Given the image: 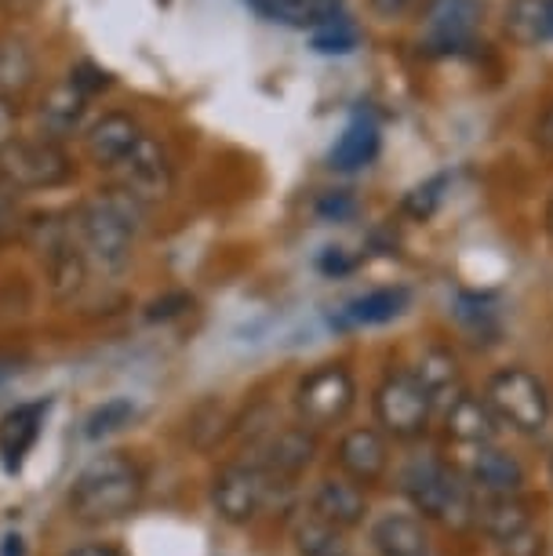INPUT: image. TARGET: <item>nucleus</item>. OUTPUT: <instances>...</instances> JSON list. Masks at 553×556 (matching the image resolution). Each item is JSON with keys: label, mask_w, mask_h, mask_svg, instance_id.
<instances>
[{"label": "nucleus", "mask_w": 553, "mask_h": 556, "mask_svg": "<svg viewBox=\"0 0 553 556\" xmlns=\"http://www.w3.org/2000/svg\"><path fill=\"white\" fill-rule=\"evenodd\" d=\"M142 229V204L113 190L96 197L77 212L73 223V240L85 251L88 262H96L102 273H121L131 262L135 237Z\"/></svg>", "instance_id": "obj_1"}, {"label": "nucleus", "mask_w": 553, "mask_h": 556, "mask_svg": "<svg viewBox=\"0 0 553 556\" xmlns=\"http://www.w3.org/2000/svg\"><path fill=\"white\" fill-rule=\"evenodd\" d=\"M401 491L412 502L415 513H423V520H433L441 528L466 531L477 520V498L474 488L466 484V477L458 469L448 466L437 455H419L404 466Z\"/></svg>", "instance_id": "obj_2"}, {"label": "nucleus", "mask_w": 553, "mask_h": 556, "mask_svg": "<svg viewBox=\"0 0 553 556\" xmlns=\"http://www.w3.org/2000/svg\"><path fill=\"white\" fill-rule=\"evenodd\" d=\"M142 498V473L131 458L102 455L80 469V477L70 488V509L85 523H110L121 520L139 506Z\"/></svg>", "instance_id": "obj_3"}, {"label": "nucleus", "mask_w": 553, "mask_h": 556, "mask_svg": "<svg viewBox=\"0 0 553 556\" xmlns=\"http://www.w3.org/2000/svg\"><path fill=\"white\" fill-rule=\"evenodd\" d=\"M485 401L492 404L499 426H510L520 437H539L550 426L553 401L546 382L528 367H503L488 379Z\"/></svg>", "instance_id": "obj_4"}, {"label": "nucleus", "mask_w": 553, "mask_h": 556, "mask_svg": "<svg viewBox=\"0 0 553 556\" xmlns=\"http://www.w3.org/2000/svg\"><path fill=\"white\" fill-rule=\"evenodd\" d=\"M73 178V161L59 142L51 139H29L12 142L0 153V186L8 193L23 190H55V186Z\"/></svg>", "instance_id": "obj_5"}, {"label": "nucleus", "mask_w": 553, "mask_h": 556, "mask_svg": "<svg viewBox=\"0 0 553 556\" xmlns=\"http://www.w3.org/2000/svg\"><path fill=\"white\" fill-rule=\"evenodd\" d=\"M430 412L433 401L412 375V367L390 371L375 390V422L393 440H419L430 429Z\"/></svg>", "instance_id": "obj_6"}, {"label": "nucleus", "mask_w": 553, "mask_h": 556, "mask_svg": "<svg viewBox=\"0 0 553 556\" xmlns=\"http://www.w3.org/2000/svg\"><path fill=\"white\" fill-rule=\"evenodd\" d=\"M277 488H288V484L277 477H269L266 469L255 466V462L226 466L223 473L215 477V488H212L215 513L226 523H252L259 513L274 502Z\"/></svg>", "instance_id": "obj_7"}, {"label": "nucleus", "mask_w": 553, "mask_h": 556, "mask_svg": "<svg viewBox=\"0 0 553 556\" xmlns=\"http://www.w3.org/2000/svg\"><path fill=\"white\" fill-rule=\"evenodd\" d=\"M357 401V382H353L350 367L342 364H321L313 367L296 390V412L306 426H336L350 415Z\"/></svg>", "instance_id": "obj_8"}, {"label": "nucleus", "mask_w": 553, "mask_h": 556, "mask_svg": "<svg viewBox=\"0 0 553 556\" xmlns=\"http://www.w3.org/2000/svg\"><path fill=\"white\" fill-rule=\"evenodd\" d=\"M485 23V0H430L423 15L426 55H463Z\"/></svg>", "instance_id": "obj_9"}, {"label": "nucleus", "mask_w": 553, "mask_h": 556, "mask_svg": "<svg viewBox=\"0 0 553 556\" xmlns=\"http://www.w3.org/2000/svg\"><path fill=\"white\" fill-rule=\"evenodd\" d=\"M113 175H117L121 193L139 201L142 207L153 201H164L175 186V167L168 161V153H164V146L150 139V135H142L139 146L113 167Z\"/></svg>", "instance_id": "obj_10"}, {"label": "nucleus", "mask_w": 553, "mask_h": 556, "mask_svg": "<svg viewBox=\"0 0 553 556\" xmlns=\"http://www.w3.org/2000/svg\"><path fill=\"white\" fill-rule=\"evenodd\" d=\"M466 484L474 488L477 498H506V495H525V466L517 455H510L506 447L485 444L474 451L466 466Z\"/></svg>", "instance_id": "obj_11"}, {"label": "nucleus", "mask_w": 553, "mask_h": 556, "mask_svg": "<svg viewBox=\"0 0 553 556\" xmlns=\"http://www.w3.org/2000/svg\"><path fill=\"white\" fill-rule=\"evenodd\" d=\"M313 455H317V437L306 426H285V429L274 426L266 440H259L255 466L288 484V480H296L310 466Z\"/></svg>", "instance_id": "obj_12"}, {"label": "nucleus", "mask_w": 553, "mask_h": 556, "mask_svg": "<svg viewBox=\"0 0 553 556\" xmlns=\"http://www.w3.org/2000/svg\"><path fill=\"white\" fill-rule=\"evenodd\" d=\"M336 462L342 469V477H350L353 484L368 488V484H379L386 477V469H390V444H386V437L379 429H350V433H342L339 447H336Z\"/></svg>", "instance_id": "obj_13"}, {"label": "nucleus", "mask_w": 553, "mask_h": 556, "mask_svg": "<svg viewBox=\"0 0 553 556\" xmlns=\"http://www.w3.org/2000/svg\"><path fill=\"white\" fill-rule=\"evenodd\" d=\"M412 302V291L393 285V288H375L368 295L350 299L347 306L331 313V328L336 331H361V328H379V324L398 320Z\"/></svg>", "instance_id": "obj_14"}, {"label": "nucleus", "mask_w": 553, "mask_h": 556, "mask_svg": "<svg viewBox=\"0 0 553 556\" xmlns=\"http://www.w3.org/2000/svg\"><path fill=\"white\" fill-rule=\"evenodd\" d=\"M444 433L455 440V444L466 447H485L492 444L499 433V418L492 412V404L477 393H455L452 404L444 412Z\"/></svg>", "instance_id": "obj_15"}, {"label": "nucleus", "mask_w": 553, "mask_h": 556, "mask_svg": "<svg viewBox=\"0 0 553 556\" xmlns=\"http://www.w3.org/2000/svg\"><path fill=\"white\" fill-rule=\"evenodd\" d=\"M310 509L317 513V517H325L328 523H336V528L350 531L368 517V495H364V488L353 484L350 477H325L317 484V491H313Z\"/></svg>", "instance_id": "obj_16"}, {"label": "nucleus", "mask_w": 553, "mask_h": 556, "mask_svg": "<svg viewBox=\"0 0 553 556\" xmlns=\"http://www.w3.org/2000/svg\"><path fill=\"white\" fill-rule=\"evenodd\" d=\"M372 549L379 556H426L430 553V534L423 517L415 513H382L368 531Z\"/></svg>", "instance_id": "obj_17"}, {"label": "nucleus", "mask_w": 553, "mask_h": 556, "mask_svg": "<svg viewBox=\"0 0 553 556\" xmlns=\"http://www.w3.org/2000/svg\"><path fill=\"white\" fill-rule=\"evenodd\" d=\"M142 128L139 121L128 117V113H106L99 117L96 124L88 128L85 135V146H88V156L102 167H117L124 156H128L135 146L142 139Z\"/></svg>", "instance_id": "obj_18"}, {"label": "nucleus", "mask_w": 553, "mask_h": 556, "mask_svg": "<svg viewBox=\"0 0 553 556\" xmlns=\"http://www.w3.org/2000/svg\"><path fill=\"white\" fill-rule=\"evenodd\" d=\"M45 415H48V401H37L15 407V412L0 418V462H4L8 473H15L23 466V458L29 455V447L37 444L40 429H45Z\"/></svg>", "instance_id": "obj_19"}, {"label": "nucleus", "mask_w": 553, "mask_h": 556, "mask_svg": "<svg viewBox=\"0 0 553 556\" xmlns=\"http://www.w3.org/2000/svg\"><path fill=\"white\" fill-rule=\"evenodd\" d=\"M255 15L291 29H321L342 15V0H244Z\"/></svg>", "instance_id": "obj_20"}, {"label": "nucleus", "mask_w": 553, "mask_h": 556, "mask_svg": "<svg viewBox=\"0 0 553 556\" xmlns=\"http://www.w3.org/2000/svg\"><path fill=\"white\" fill-rule=\"evenodd\" d=\"M379 146H382L379 124H375L368 113H353V121L342 128L336 146H331L328 164L336 167V172H361V167H368L375 156H379Z\"/></svg>", "instance_id": "obj_21"}, {"label": "nucleus", "mask_w": 553, "mask_h": 556, "mask_svg": "<svg viewBox=\"0 0 553 556\" xmlns=\"http://www.w3.org/2000/svg\"><path fill=\"white\" fill-rule=\"evenodd\" d=\"M503 34L517 48H539L553 40V0H506Z\"/></svg>", "instance_id": "obj_22"}, {"label": "nucleus", "mask_w": 553, "mask_h": 556, "mask_svg": "<svg viewBox=\"0 0 553 556\" xmlns=\"http://www.w3.org/2000/svg\"><path fill=\"white\" fill-rule=\"evenodd\" d=\"M536 523V502L525 495H506V498H481L477 502V520L474 528H481L495 545L514 539L517 531H525Z\"/></svg>", "instance_id": "obj_23"}, {"label": "nucleus", "mask_w": 553, "mask_h": 556, "mask_svg": "<svg viewBox=\"0 0 553 556\" xmlns=\"http://www.w3.org/2000/svg\"><path fill=\"white\" fill-rule=\"evenodd\" d=\"M85 113H88V96H80V91L66 80V84H55V88L45 96V102H40V110H37V121H40V131L55 142V139H66V135L77 131L80 121H85Z\"/></svg>", "instance_id": "obj_24"}, {"label": "nucleus", "mask_w": 553, "mask_h": 556, "mask_svg": "<svg viewBox=\"0 0 553 556\" xmlns=\"http://www.w3.org/2000/svg\"><path fill=\"white\" fill-rule=\"evenodd\" d=\"M412 375L419 379L426 396H430V401L437 404V401H444V396H452L458 390L463 367H458L452 350H444V345H430V350L419 353V361H415Z\"/></svg>", "instance_id": "obj_25"}, {"label": "nucleus", "mask_w": 553, "mask_h": 556, "mask_svg": "<svg viewBox=\"0 0 553 556\" xmlns=\"http://www.w3.org/2000/svg\"><path fill=\"white\" fill-rule=\"evenodd\" d=\"M291 542H296V553L299 556H350V545H347V531L328 523L325 517L317 513H302L291 528Z\"/></svg>", "instance_id": "obj_26"}, {"label": "nucleus", "mask_w": 553, "mask_h": 556, "mask_svg": "<svg viewBox=\"0 0 553 556\" xmlns=\"http://www.w3.org/2000/svg\"><path fill=\"white\" fill-rule=\"evenodd\" d=\"M37 73L34 51H29L23 40H4L0 45V96L8 91H23Z\"/></svg>", "instance_id": "obj_27"}, {"label": "nucleus", "mask_w": 553, "mask_h": 556, "mask_svg": "<svg viewBox=\"0 0 553 556\" xmlns=\"http://www.w3.org/2000/svg\"><path fill=\"white\" fill-rule=\"evenodd\" d=\"M310 48L317 51V55H350V51L361 48V29L353 18L339 15V18H331L328 26L313 29Z\"/></svg>", "instance_id": "obj_28"}, {"label": "nucleus", "mask_w": 553, "mask_h": 556, "mask_svg": "<svg viewBox=\"0 0 553 556\" xmlns=\"http://www.w3.org/2000/svg\"><path fill=\"white\" fill-rule=\"evenodd\" d=\"M131 418H135V404L124 401V396H117V401L99 404L96 412L85 418V437L88 440H102V437L117 433V429H124V426H131Z\"/></svg>", "instance_id": "obj_29"}, {"label": "nucleus", "mask_w": 553, "mask_h": 556, "mask_svg": "<svg viewBox=\"0 0 553 556\" xmlns=\"http://www.w3.org/2000/svg\"><path fill=\"white\" fill-rule=\"evenodd\" d=\"M444 190H448V175H433V178H426V182H419L415 190L404 193V201H401V212L415 218V223H426L437 207H441L444 201Z\"/></svg>", "instance_id": "obj_30"}, {"label": "nucleus", "mask_w": 553, "mask_h": 556, "mask_svg": "<svg viewBox=\"0 0 553 556\" xmlns=\"http://www.w3.org/2000/svg\"><path fill=\"white\" fill-rule=\"evenodd\" d=\"M495 553L499 556H546V531H542L539 523H531V528L517 531L514 539L499 542Z\"/></svg>", "instance_id": "obj_31"}, {"label": "nucleus", "mask_w": 553, "mask_h": 556, "mask_svg": "<svg viewBox=\"0 0 553 556\" xmlns=\"http://www.w3.org/2000/svg\"><path fill=\"white\" fill-rule=\"evenodd\" d=\"M70 84L73 88L80 91V96H96V91H102V88H110L113 84V77L102 66H96V62H77V66L70 70Z\"/></svg>", "instance_id": "obj_32"}, {"label": "nucleus", "mask_w": 553, "mask_h": 556, "mask_svg": "<svg viewBox=\"0 0 553 556\" xmlns=\"http://www.w3.org/2000/svg\"><path fill=\"white\" fill-rule=\"evenodd\" d=\"M357 212V201L347 193V190H331L317 201V215L325 218V223H342V218H350Z\"/></svg>", "instance_id": "obj_33"}, {"label": "nucleus", "mask_w": 553, "mask_h": 556, "mask_svg": "<svg viewBox=\"0 0 553 556\" xmlns=\"http://www.w3.org/2000/svg\"><path fill=\"white\" fill-rule=\"evenodd\" d=\"M15 128H18V106L12 96H0V153L15 142Z\"/></svg>", "instance_id": "obj_34"}, {"label": "nucleus", "mask_w": 553, "mask_h": 556, "mask_svg": "<svg viewBox=\"0 0 553 556\" xmlns=\"http://www.w3.org/2000/svg\"><path fill=\"white\" fill-rule=\"evenodd\" d=\"M190 309V299L186 295H168V299H156L150 306V320H168V317H179V313Z\"/></svg>", "instance_id": "obj_35"}, {"label": "nucleus", "mask_w": 553, "mask_h": 556, "mask_svg": "<svg viewBox=\"0 0 553 556\" xmlns=\"http://www.w3.org/2000/svg\"><path fill=\"white\" fill-rule=\"evenodd\" d=\"M372 15L382 18V23H393V18H401L404 12L412 8V0H368Z\"/></svg>", "instance_id": "obj_36"}, {"label": "nucleus", "mask_w": 553, "mask_h": 556, "mask_svg": "<svg viewBox=\"0 0 553 556\" xmlns=\"http://www.w3.org/2000/svg\"><path fill=\"white\" fill-rule=\"evenodd\" d=\"M536 146H539V150L553 153V102H550L546 110H542V117L536 124Z\"/></svg>", "instance_id": "obj_37"}, {"label": "nucleus", "mask_w": 553, "mask_h": 556, "mask_svg": "<svg viewBox=\"0 0 553 556\" xmlns=\"http://www.w3.org/2000/svg\"><path fill=\"white\" fill-rule=\"evenodd\" d=\"M0 556H26V539L18 531H8L0 542Z\"/></svg>", "instance_id": "obj_38"}, {"label": "nucleus", "mask_w": 553, "mask_h": 556, "mask_svg": "<svg viewBox=\"0 0 553 556\" xmlns=\"http://www.w3.org/2000/svg\"><path fill=\"white\" fill-rule=\"evenodd\" d=\"M321 269H328V273H342V269H350V262L342 258V251H339V248H328V258H321Z\"/></svg>", "instance_id": "obj_39"}, {"label": "nucleus", "mask_w": 553, "mask_h": 556, "mask_svg": "<svg viewBox=\"0 0 553 556\" xmlns=\"http://www.w3.org/2000/svg\"><path fill=\"white\" fill-rule=\"evenodd\" d=\"M70 556H113L106 545H80V549H73Z\"/></svg>", "instance_id": "obj_40"}, {"label": "nucleus", "mask_w": 553, "mask_h": 556, "mask_svg": "<svg viewBox=\"0 0 553 556\" xmlns=\"http://www.w3.org/2000/svg\"><path fill=\"white\" fill-rule=\"evenodd\" d=\"M542 229H546V237L553 240V193H550V201H546V215H542Z\"/></svg>", "instance_id": "obj_41"}, {"label": "nucleus", "mask_w": 553, "mask_h": 556, "mask_svg": "<svg viewBox=\"0 0 553 556\" xmlns=\"http://www.w3.org/2000/svg\"><path fill=\"white\" fill-rule=\"evenodd\" d=\"M15 371H18V367H15L12 361H0V382H4V379H12Z\"/></svg>", "instance_id": "obj_42"}]
</instances>
